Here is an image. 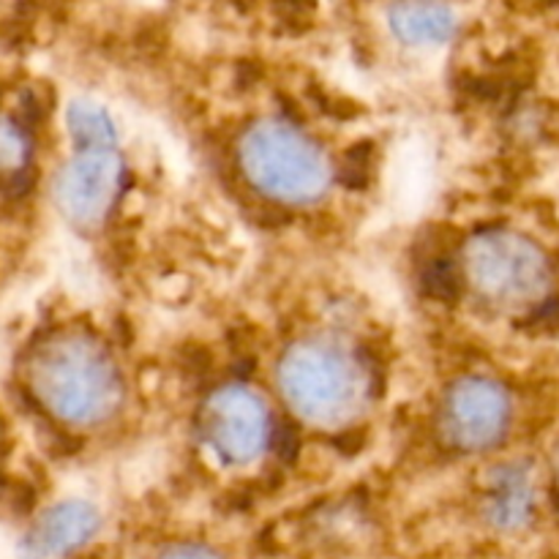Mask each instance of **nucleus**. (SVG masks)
Masks as SVG:
<instances>
[{"mask_svg": "<svg viewBox=\"0 0 559 559\" xmlns=\"http://www.w3.org/2000/svg\"><path fill=\"white\" fill-rule=\"evenodd\" d=\"M506 399L491 382L464 380L451 388L440 413V431L448 445L478 451L500 437L506 426Z\"/></svg>", "mask_w": 559, "mask_h": 559, "instance_id": "6", "label": "nucleus"}, {"mask_svg": "<svg viewBox=\"0 0 559 559\" xmlns=\"http://www.w3.org/2000/svg\"><path fill=\"white\" fill-rule=\"evenodd\" d=\"M200 431L218 459L246 464L262 453L271 440L267 407L243 385L218 388L200 413Z\"/></svg>", "mask_w": 559, "mask_h": 559, "instance_id": "4", "label": "nucleus"}, {"mask_svg": "<svg viewBox=\"0 0 559 559\" xmlns=\"http://www.w3.org/2000/svg\"><path fill=\"white\" fill-rule=\"evenodd\" d=\"M71 140L76 142V151H102V147L118 145V131L107 109L87 98H76L69 104L66 112Z\"/></svg>", "mask_w": 559, "mask_h": 559, "instance_id": "9", "label": "nucleus"}, {"mask_svg": "<svg viewBox=\"0 0 559 559\" xmlns=\"http://www.w3.org/2000/svg\"><path fill=\"white\" fill-rule=\"evenodd\" d=\"M369 162H371V142H358L349 147L347 158H344V183L349 189H364L366 178H369Z\"/></svg>", "mask_w": 559, "mask_h": 559, "instance_id": "11", "label": "nucleus"}, {"mask_svg": "<svg viewBox=\"0 0 559 559\" xmlns=\"http://www.w3.org/2000/svg\"><path fill=\"white\" fill-rule=\"evenodd\" d=\"M284 399L314 424H344L369 393V374L353 353L336 342L306 338L287 349L278 366Z\"/></svg>", "mask_w": 559, "mask_h": 559, "instance_id": "2", "label": "nucleus"}, {"mask_svg": "<svg viewBox=\"0 0 559 559\" xmlns=\"http://www.w3.org/2000/svg\"><path fill=\"white\" fill-rule=\"evenodd\" d=\"M123 186V158L115 147L76 151V156L58 173L52 186L55 205L71 224L93 229L112 211Z\"/></svg>", "mask_w": 559, "mask_h": 559, "instance_id": "5", "label": "nucleus"}, {"mask_svg": "<svg viewBox=\"0 0 559 559\" xmlns=\"http://www.w3.org/2000/svg\"><path fill=\"white\" fill-rule=\"evenodd\" d=\"M240 167L254 189L284 205H311L331 189L328 156L284 120L254 123L240 140Z\"/></svg>", "mask_w": 559, "mask_h": 559, "instance_id": "3", "label": "nucleus"}, {"mask_svg": "<svg viewBox=\"0 0 559 559\" xmlns=\"http://www.w3.org/2000/svg\"><path fill=\"white\" fill-rule=\"evenodd\" d=\"M27 391L60 424L98 426L123 404V377L102 342L66 331L31 349Z\"/></svg>", "mask_w": 559, "mask_h": 559, "instance_id": "1", "label": "nucleus"}, {"mask_svg": "<svg viewBox=\"0 0 559 559\" xmlns=\"http://www.w3.org/2000/svg\"><path fill=\"white\" fill-rule=\"evenodd\" d=\"M276 448H278V456H282L284 462H293L295 453H298L300 440H298V435H295V429L289 424L276 426Z\"/></svg>", "mask_w": 559, "mask_h": 559, "instance_id": "12", "label": "nucleus"}, {"mask_svg": "<svg viewBox=\"0 0 559 559\" xmlns=\"http://www.w3.org/2000/svg\"><path fill=\"white\" fill-rule=\"evenodd\" d=\"M102 516L87 502H60L38 516L27 535L31 555H69L85 546L98 533Z\"/></svg>", "mask_w": 559, "mask_h": 559, "instance_id": "7", "label": "nucleus"}, {"mask_svg": "<svg viewBox=\"0 0 559 559\" xmlns=\"http://www.w3.org/2000/svg\"><path fill=\"white\" fill-rule=\"evenodd\" d=\"M424 282L429 295H435L437 300H456L462 293V276H459L456 262L448 260V257H437L429 262L424 273Z\"/></svg>", "mask_w": 559, "mask_h": 559, "instance_id": "10", "label": "nucleus"}, {"mask_svg": "<svg viewBox=\"0 0 559 559\" xmlns=\"http://www.w3.org/2000/svg\"><path fill=\"white\" fill-rule=\"evenodd\" d=\"M388 22L407 44H442L456 31V14L442 0H396L388 11Z\"/></svg>", "mask_w": 559, "mask_h": 559, "instance_id": "8", "label": "nucleus"}]
</instances>
